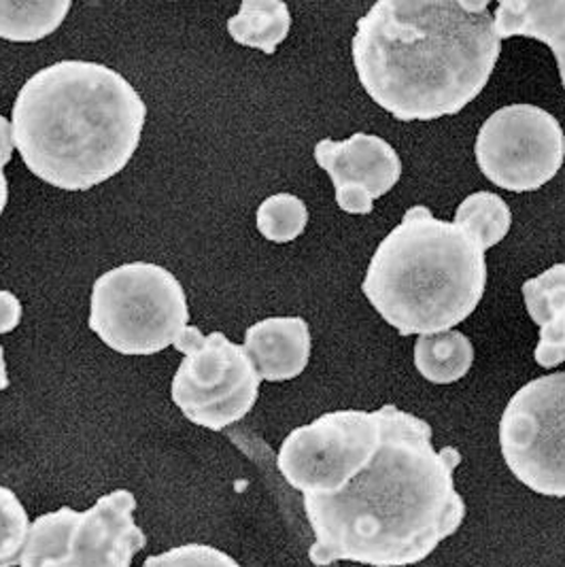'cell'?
<instances>
[{"label":"cell","instance_id":"6da1fadb","mask_svg":"<svg viewBox=\"0 0 565 567\" xmlns=\"http://www.w3.org/2000/svg\"><path fill=\"white\" fill-rule=\"evenodd\" d=\"M383 414V436L330 493L305 495L315 544L310 561L407 567L423 561L453 536L465 518L453 472L462 453L436 451L432 427L391 404Z\"/></svg>","mask_w":565,"mask_h":567},{"label":"cell","instance_id":"7a4b0ae2","mask_svg":"<svg viewBox=\"0 0 565 567\" xmlns=\"http://www.w3.org/2000/svg\"><path fill=\"white\" fill-rule=\"evenodd\" d=\"M353 64L400 122L458 115L489 83L502 39L489 0H379L358 20Z\"/></svg>","mask_w":565,"mask_h":567},{"label":"cell","instance_id":"3957f363","mask_svg":"<svg viewBox=\"0 0 565 567\" xmlns=\"http://www.w3.org/2000/svg\"><path fill=\"white\" fill-rule=\"evenodd\" d=\"M145 120L147 104L129 79L99 62L62 60L24 83L11 134L34 177L85 192L129 166Z\"/></svg>","mask_w":565,"mask_h":567},{"label":"cell","instance_id":"277c9868","mask_svg":"<svg viewBox=\"0 0 565 567\" xmlns=\"http://www.w3.org/2000/svg\"><path fill=\"white\" fill-rule=\"evenodd\" d=\"M487 287L485 251L453 221L412 207L370 259L363 296L400 336H432L463 323Z\"/></svg>","mask_w":565,"mask_h":567},{"label":"cell","instance_id":"5b68a950","mask_svg":"<svg viewBox=\"0 0 565 567\" xmlns=\"http://www.w3.org/2000/svg\"><path fill=\"white\" fill-rule=\"evenodd\" d=\"M185 289L150 261L117 266L92 287L90 330L122 355H155L187 328Z\"/></svg>","mask_w":565,"mask_h":567},{"label":"cell","instance_id":"8992f818","mask_svg":"<svg viewBox=\"0 0 565 567\" xmlns=\"http://www.w3.org/2000/svg\"><path fill=\"white\" fill-rule=\"evenodd\" d=\"M136 499L126 489L101 497L90 511L69 506L30 525L20 567H132L147 546L134 523Z\"/></svg>","mask_w":565,"mask_h":567},{"label":"cell","instance_id":"52a82bcc","mask_svg":"<svg viewBox=\"0 0 565 567\" xmlns=\"http://www.w3.org/2000/svg\"><path fill=\"white\" fill-rule=\"evenodd\" d=\"M173 347L183 361L171 391L185 419L222 432L251 413L261 379L245 347L222 332L203 336L194 326H187Z\"/></svg>","mask_w":565,"mask_h":567},{"label":"cell","instance_id":"ba28073f","mask_svg":"<svg viewBox=\"0 0 565 567\" xmlns=\"http://www.w3.org/2000/svg\"><path fill=\"white\" fill-rule=\"evenodd\" d=\"M500 446L516 481L540 495L565 497V372L514 393L500 421Z\"/></svg>","mask_w":565,"mask_h":567},{"label":"cell","instance_id":"9c48e42d","mask_svg":"<svg viewBox=\"0 0 565 567\" xmlns=\"http://www.w3.org/2000/svg\"><path fill=\"white\" fill-rule=\"evenodd\" d=\"M476 164L493 185L514 194L536 192L555 179L565 162V132L534 104L497 109L476 136Z\"/></svg>","mask_w":565,"mask_h":567},{"label":"cell","instance_id":"30bf717a","mask_svg":"<svg viewBox=\"0 0 565 567\" xmlns=\"http://www.w3.org/2000/svg\"><path fill=\"white\" fill-rule=\"evenodd\" d=\"M383 434L381 411H336L282 440L277 465L282 478L302 495L336 489Z\"/></svg>","mask_w":565,"mask_h":567},{"label":"cell","instance_id":"8fae6325","mask_svg":"<svg viewBox=\"0 0 565 567\" xmlns=\"http://www.w3.org/2000/svg\"><path fill=\"white\" fill-rule=\"evenodd\" d=\"M315 162L335 183L336 205L351 215H370L374 200L389 194L402 177L396 150L381 136L363 132L347 141H319Z\"/></svg>","mask_w":565,"mask_h":567},{"label":"cell","instance_id":"7c38bea8","mask_svg":"<svg viewBox=\"0 0 565 567\" xmlns=\"http://www.w3.org/2000/svg\"><path fill=\"white\" fill-rule=\"evenodd\" d=\"M245 351L261 381H291L309 365V323L302 317L264 319L247 330Z\"/></svg>","mask_w":565,"mask_h":567},{"label":"cell","instance_id":"4fadbf2b","mask_svg":"<svg viewBox=\"0 0 565 567\" xmlns=\"http://www.w3.org/2000/svg\"><path fill=\"white\" fill-rule=\"evenodd\" d=\"M497 37H530L546 43L559 66L565 90V0H502L493 16Z\"/></svg>","mask_w":565,"mask_h":567},{"label":"cell","instance_id":"5bb4252c","mask_svg":"<svg viewBox=\"0 0 565 567\" xmlns=\"http://www.w3.org/2000/svg\"><path fill=\"white\" fill-rule=\"evenodd\" d=\"M523 298L530 317L540 328L536 363L546 370L557 368L565 315V264H555L536 279L525 281Z\"/></svg>","mask_w":565,"mask_h":567},{"label":"cell","instance_id":"9a60e30c","mask_svg":"<svg viewBox=\"0 0 565 567\" xmlns=\"http://www.w3.org/2000/svg\"><path fill=\"white\" fill-rule=\"evenodd\" d=\"M474 361V347L458 330L421 336L414 344V365L419 374L436 385H451L463 379Z\"/></svg>","mask_w":565,"mask_h":567},{"label":"cell","instance_id":"2e32d148","mask_svg":"<svg viewBox=\"0 0 565 567\" xmlns=\"http://www.w3.org/2000/svg\"><path fill=\"white\" fill-rule=\"evenodd\" d=\"M291 13L281 0H245L240 11L230 18V37L245 48L275 53L287 39Z\"/></svg>","mask_w":565,"mask_h":567},{"label":"cell","instance_id":"e0dca14e","mask_svg":"<svg viewBox=\"0 0 565 567\" xmlns=\"http://www.w3.org/2000/svg\"><path fill=\"white\" fill-rule=\"evenodd\" d=\"M71 0L45 2H4L0 0V39L16 43H34L62 27Z\"/></svg>","mask_w":565,"mask_h":567},{"label":"cell","instance_id":"ac0fdd59","mask_svg":"<svg viewBox=\"0 0 565 567\" xmlns=\"http://www.w3.org/2000/svg\"><path fill=\"white\" fill-rule=\"evenodd\" d=\"M453 224L463 228L483 251H487L511 233L513 213L497 194L476 192L458 207Z\"/></svg>","mask_w":565,"mask_h":567},{"label":"cell","instance_id":"d6986e66","mask_svg":"<svg viewBox=\"0 0 565 567\" xmlns=\"http://www.w3.org/2000/svg\"><path fill=\"white\" fill-rule=\"evenodd\" d=\"M309 208L294 194H277L257 208V230L270 243H291L305 233Z\"/></svg>","mask_w":565,"mask_h":567},{"label":"cell","instance_id":"ffe728a7","mask_svg":"<svg viewBox=\"0 0 565 567\" xmlns=\"http://www.w3.org/2000/svg\"><path fill=\"white\" fill-rule=\"evenodd\" d=\"M30 534V518L18 495L0 487V567L20 566Z\"/></svg>","mask_w":565,"mask_h":567},{"label":"cell","instance_id":"44dd1931","mask_svg":"<svg viewBox=\"0 0 565 567\" xmlns=\"http://www.w3.org/2000/svg\"><path fill=\"white\" fill-rule=\"evenodd\" d=\"M143 567H240L230 555L206 544H185L147 557Z\"/></svg>","mask_w":565,"mask_h":567},{"label":"cell","instance_id":"7402d4cb","mask_svg":"<svg viewBox=\"0 0 565 567\" xmlns=\"http://www.w3.org/2000/svg\"><path fill=\"white\" fill-rule=\"evenodd\" d=\"M13 155V134H11V122L0 115V215L7 207L9 200V183L4 177V166L11 162Z\"/></svg>","mask_w":565,"mask_h":567},{"label":"cell","instance_id":"603a6c76","mask_svg":"<svg viewBox=\"0 0 565 567\" xmlns=\"http://www.w3.org/2000/svg\"><path fill=\"white\" fill-rule=\"evenodd\" d=\"M22 321V302L16 293L0 289V334L13 332Z\"/></svg>","mask_w":565,"mask_h":567},{"label":"cell","instance_id":"cb8c5ba5","mask_svg":"<svg viewBox=\"0 0 565 567\" xmlns=\"http://www.w3.org/2000/svg\"><path fill=\"white\" fill-rule=\"evenodd\" d=\"M9 388V377H7V365H4V349L0 347V391Z\"/></svg>","mask_w":565,"mask_h":567},{"label":"cell","instance_id":"d4e9b609","mask_svg":"<svg viewBox=\"0 0 565 567\" xmlns=\"http://www.w3.org/2000/svg\"><path fill=\"white\" fill-rule=\"evenodd\" d=\"M559 363H564L565 361V315H564V326H562V349H559V358H557Z\"/></svg>","mask_w":565,"mask_h":567}]
</instances>
